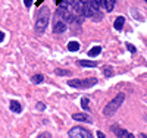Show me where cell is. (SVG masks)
<instances>
[{
  "label": "cell",
  "instance_id": "obj_1",
  "mask_svg": "<svg viewBox=\"0 0 147 138\" xmlns=\"http://www.w3.org/2000/svg\"><path fill=\"white\" fill-rule=\"evenodd\" d=\"M49 21H50V9L47 6H41L35 15V32H44L49 25Z\"/></svg>",
  "mask_w": 147,
  "mask_h": 138
},
{
  "label": "cell",
  "instance_id": "obj_2",
  "mask_svg": "<svg viewBox=\"0 0 147 138\" xmlns=\"http://www.w3.org/2000/svg\"><path fill=\"white\" fill-rule=\"evenodd\" d=\"M124 100H125V94L124 93H119L115 96V98H112L110 102L106 104V107L103 109V115L106 118H110V116H113L116 112L119 110V107L122 106V103H124Z\"/></svg>",
  "mask_w": 147,
  "mask_h": 138
},
{
  "label": "cell",
  "instance_id": "obj_3",
  "mask_svg": "<svg viewBox=\"0 0 147 138\" xmlns=\"http://www.w3.org/2000/svg\"><path fill=\"white\" fill-rule=\"evenodd\" d=\"M96 84H97V78H85V79L75 78L68 81V87H74V88H78V90H87Z\"/></svg>",
  "mask_w": 147,
  "mask_h": 138
},
{
  "label": "cell",
  "instance_id": "obj_4",
  "mask_svg": "<svg viewBox=\"0 0 147 138\" xmlns=\"http://www.w3.org/2000/svg\"><path fill=\"white\" fill-rule=\"evenodd\" d=\"M69 138H91V132L82 127H74L68 132Z\"/></svg>",
  "mask_w": 147,
  "mask_h": 138
},
{
  "label": "cell",
  "instance_id": "obj_5",
  "mask_svg": "<svg viewBox=\"0 0 147 138\" xmlns=\"http://www.w3.org/2000/svg\"><path fill=\"white\" fill-rule=\"evenodd\" d=\"M66 28H68V22H65L60 16H55V19H53V32L55 34H62V32H65L66 31Z\"/></svg>",
  "mask_w": 147,
  "mask_h": 138
},
{
  "label": "cell",
  "instance_id": "obj_6",
  "mask_svg": "<svg viewBox=\"0 0 147 138\" xmlns=\"http://www.w3.org/2000/svg\"><path fill=\"white\" fill-rule=\"evenodd\" d=\"M94 3L99 6L100 10H105V12H112L115 6L113 0H94Z\"/></svg>",
  "mask_w": 147,
  "mask_h": 138
},
{
  "label": "cell",
  "instance_id": "obj_7",
  "mask_svg": "<svg viewBox=\"0 0 147 138\" xmlns=\"http://www.w3.org/2000/svg\"><path fill=\"white\" fill-rule=\"evenodd\" d=\"M110 129H112V132L118 137V138H134L136 135L134 134H131V132H128V131H125V129H121L119 127H110Z\"/></svg>",
  "mask_w": 147,
  "mask_h": 138
},
{
  "label": "cell",
  "instance_id": "obj_8",
  "mask_svg": "<svg viewBox=\"0 0 147 138\" xmlns=\"http://www.w3.org/2000/svg\"><path fill=\"white\" fill-rule=\"evenodd\" d=\"M74 120H80V122H87V123H93V119L88 113H74L72 115Z\"/></svg>",
  "mask_w": 147,
  "mask_h": 138
},
{
  "label": "cell",
  "instance_id": "obj_9",
  "mask_svg": "<svg viewBox=\"0 0 147 138\" xmlns=\"http://www.w3.org/2000/svg\"><path fill=\"white\" fill-rule=\"evenodd\" d=\"M9 106H10V110L13 112V113H21L22 112V106H21L19 102H16V100H10Z\"/></svg>",
  "mask_w": 147,
  "mask_h": 138
},
{
  "label": "cell",
  "instance_id": "obj_10",
  "mask_svg": "<svg viewBox=\"0 0 147 138\" xmlns=\"http://www.w3.org/2000/svg\"><path fill=\"white\" fill-rule=\"evenodd\" d=\"M124 24H125V18L124 16H118L115 19V22H113V28L116 31H121L122 28H124Z\"/></svg>",
  "mask_w": 147,
  "mask_h": 138
},
{
  "label": "cell",
  "instance_id": "obj_11",
  "mask_svg": "<svg viewBox=\"0 0 147 138\" xmlns=\"http://www.w3.org/2000/svg\"><path fill=\"white\" fill-rule=\"evenodd\" d=\"M77 63L82 68H96L97 66V62H93V60H78Z\"/></svg>",
  "mask_w": 147,
  "mask_h": 138
},
{
  "label": "cell",
  "instance_id": "obj_12",
  "mask_svg": "<svg viewBox=\"0 0 147 138\" xmlns=\"http://www.w3.org/2000/svg\"><path fill=\"white\" fill-rule=\"evenodd\" d=\"M100 52H102V47H100V46L91 47V48L88 50V56H90V57H96V56L100 55Z\"/></svg>",
  "mask_w": 147,
  "mask_h": 138
},
{
  "label": "cell",
  "instance_id": "obj_13",
  "mask_svg": "<svg viewBox=\"0 0 147 138\" xmlns=\"http://www.w3.org/2000/svg\"><path fill=\"white\" fill-rule=\"evenodd\" d=\"M78 50H80L78 41H69L68 43V52H78Z\"/></svg>",
  "mask_w": 147,
  "mask_h": 138
},
{
  "label": "cell",
  "instance_id": "obj_14",
  "mask_svg": "<svg viewBox=\"0 0 147 138\" xmlns=\"http://www.w3.org/2000/svg\"><path fill=\"white\" fill-rule=\"evenodd\" d=\"M103 75L106 78H110L113 75V68L112 66H109V65H105L103 66Z\"/></svg>",
  "mask_w": 147,
  "mask_h": 138
},
{
  "label": "cell",
  "instance_id": "obj_15",
  "mask_svg": "<svg viewBox=\"0 0 147 138\" xmlns=\"http://www.w3.org/2000/svg\"><path fill=\"white\" fill-rule=\"evenodd\" d=\"M43 81H44V75H41V73L32 75V82H34V84H40V82H43Z\"/></svg>",
  "mask_w": 147,
  "mask_h": 138
},
{
  "label": "cell",
  "instance_id": "obj_16",
  "mask_svg": "<svg viewBox=\"0 0 147 138\" xmlns=\"http://www.w3.org/2000/svg\"><path fill=\"white\" fill-rule=\"evenodd\" d=\"M88 103H90V97H82L81 98V106L84 110H88Z\"/></svg>",
  "mask_w": 147,
  "mask_h": 138
},
{
  "label": "cell",
  "instance_id": "obj_17",
  "mask_svg": "<svg viewBox=\"0 0 147 138\" xmlns=\"http://www.w3.org/2000/svg\"><path fill=\"white\" fill-rule=\"evenodd\" d=\"M56 75H59V77H65V75H71V71H65V69H56L55 71Z\"/></svg>",
  "mask_w": 147,
  "mask_h": 138
},
{
  "label": "cell",
  "instance_id": "obj_18",
  "mask_svg": "<svg viewBox=\"0 0 147 138\" xmlns=\"http://www.w3.org/2000/svg\"><path fill=\"white\" fill-rule=\"evenodd\" d=\"M35 109H37V110H40V112H43V110H46V104L41 103V102H38V103L35 104Z\"/></svg>",
  "mask_w": 147,
  "mask_h": 138
},
{
  "label": "cell",
  "instance_id": "obj_19",
  "mask_svg": "<svg viewBox=\"0 0 147 138\" xmlns=\"http://www.w3.org/2000/svg\"><path fill=\"white\" fill-rule=\"evenodd\" d=\"M127 48L129 50V52H131L132 55H134V53H136V52H137V48H136V47H134L132 44H129V43H127Z\"/></svg>",
  "mask_w": 147,
  "mask_h": 138
},
{
  "label": "cell",
  "instance_id": "obj_20",
  "mask_svg": "<svg viewBox=\"0 0 147 138\" xmlns=\"http://www.w3.org/2000/svg\"><path fill=\"white\" fill-rule=\"evenodd\" d=\"M32 2H34V0H24V5H25V7H31L32 6Z\"/></svg>",
  "mask_w": 147,
  "mask_h": 138
},
{
  "label": "cell",
  "instance_id": "obj_21",
  "mask_svg": "<svg viewBox=\"0 0 147 138\" xmlns=\"http://www.w3.org/2000/svg\"><path fill=\"white\" fill-rule=\"evenodd\" d=\"M43 137H47V138H50V137H52V134H49V132H44V134H40V135H38V138H43Z\"/></svg>",
  "mask_w": 147,
  "mask_h": 138
},
{
  "label": "cell",
  "instance_id": "obj_22",
  "mask_svg": "<svg viewBox=\"0 0 147 138\" xmlns=\"http://www.w3.org/2000/svg\"><path fill=\"white\" fill-rule=\"evenodd\" d=\"M3 40H5V32H3V31H0V43H2Z\"/></svg>",
  "mask_w": 147,
  "mask_h": 138
},
{
  "label": "cell",
  "instance_id": "obj_23",
  "mask_svg": "<svg viewBox=\"0 0 147 138\" xmlns=\"http://www.w3.org/2000/svg\"><path fill=\"white\" fill-rule=\"evenodd\" d=\"M96 134H97V137H99V138H105V134H103V132H100V131H97Z\"/></svg>",
  "mask_w": 147,
  "mask_h": 138
},
{
  "label": "cell",
  "instance_id": "obj_24",
  "mask_svg": "<svg viewBox=\"0 0 147 138\" xmlns=\"http://www.w3.org/2000/svg\"><path fill=\"white\" fill-rule=\"evenodd\" d=\"M113 2H116V0H113Z\"/></svg>",
  "mask_w": 147,
  "mask_h": 138
},
{
  "label": "cell",
  "instance_id": "obj_25",
  "mask_svg": "<svg viewBox=\"0 0 147 138\" xmlns=\"http://www.w3.org/2000/svg\"><path fill=\"white\" fill-rule=\"evenodd\" d=\"M146 2H147V0H146Z\"/></svg>",
  "mask_w": 147,
  "mask_h": 138
}]
</instances>
